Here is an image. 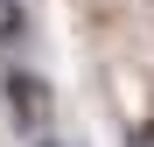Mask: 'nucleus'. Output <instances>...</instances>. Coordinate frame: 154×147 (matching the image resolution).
I'll list each match as a JSON object with an SVG mask.
<instances>
[{"label":"nucleus","mask_w":154,"mask_h":147,"mask_svg":"<svg viewBox=\"0 0 154 147\" xmlns=\"http://www.w3.org/2000/svg\"><path fill=\"white\" fill-rule=\"evenodd\" d=\"M28 147H77V140H63V133H42V140H28Z\"/></svg>","instance_id":"nucleus-4"},{"label":"nucleus","mask_w":154,"mask_h":147,"mask_svg":"<svg viewBox=\"0 0 154 147\" xmlns=\"http://www.w3.org/2000/svg\"><path fill=\"white\" fill-rule=\"evenodd\" d=\"M0 98H7V119H14L28 140L49 133V119H56V91H49V77H42L35 63H7V70H0Z\"/></svg>","instance_id":"nucleus-1"},{"label":"nucleus","mask_w":154,"mask_h":147,"mask_svg":"<svg viewBox=\"0 0 154 147\" xmlns=\"http://www.w3.org/2000/svg\"><path fill=\"white\" fill-rule=\"evenodd\" d=\"M28 35V0H0V49H14Z\"/></svg>","instance_id":"nucleus-2"},{"label":"nucleus","mask_w":154,"mask_h":147,"mask_svg":"<svg viewBox=\"0 0 154 147\" xmlns=\"http://www.w3.org/2000/svg\"><path fill=\"white\" fill-rule=\"evenodd\" d=\"M126 147H154V119H133L126 126Z\"/></svg>","instance_id":"nucleus-3"}]
</instances>
